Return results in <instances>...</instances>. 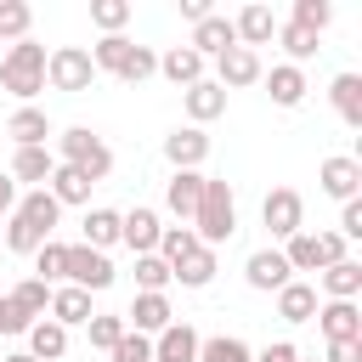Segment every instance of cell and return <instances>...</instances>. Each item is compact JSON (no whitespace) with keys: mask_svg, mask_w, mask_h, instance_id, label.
Segmentation results:
<instances>
[{"mask_svg":"<svg viewBox=\"0 0 362 362\" xmlns=\"http://www.w3.org/2000/svg\"><path fill=\"white\" fill-rule=\"evenodd\" d=\"M45 192H51L62 209H68V204H90V181H85L74 164H57V170H51V181H45Z\"/></svg>","mask_w":362,"mask_h":362,"instance_id":"f546056e","label":"cell"},{"mask_svg":"<svg viewBox=\"0 0 362 362\" xmlns=\"http://www.w3.org/2000/svg\"><path fill=\"white\" fill-rule=\"evenodd\" d=\"M11 209H17V181L0 175V215H11Z\"/></svg>","mask_w":362,"mask_h":362,"instance_id":"f907efd6","label":"cell"},{"mask_svg":"<svg viewBox=\"0 0 362 362\" xmlns=\"http://www.w3.org/2000/svg\"><path fill=\"white\" fill-rule=\"evenodd\" d=\"M277 45L288 51V62L300 68L305 57H317V34L311 28H300V23H277Z\"/></svg>","mask_w":362,"mask_h":362,"instance_id":"f35d334b","label":"cell"},{"mask_svg":"<svg viewBox=\"0 0 362 362\" xmlns=\"http://www.w3.org/2000/svg\"><path fill=\"white\" fill-rule=\"evenodd\" d=\"M158 232H164V221H158V209H147V204H136V209L119 215V243H124L130 255H153V249H158Z\"/></svg>","mask_w":362,"mask_h":362,"instance_id":"30bf717a","label":"cell"},{"mask_svg":"<svg viewBox=\"0 0 362 362\" xmlns=\"http://www.w3.org/2000/svg\"><path fill=\"white\" fill-rule=\"evenodd\" d=\"M204 62H215L221 51H232L238 45V34H232V17H221V11H209L204 23H192V40H187Z\"/></svg>","mask_w":362,"mask_h":362,"instance_id":"e0dca14e","label":"cell"},{"mask_svg":"<svg viewBox=\"0 0 362 362\" xmlns=\"http://www.w3.org/2000/svg\"><path fill=\"white\" fill-rule=\"evenodd\" d=\"M317 187L328 192V198H356L362 192V158H351V153H334V158H322L317 164Z\"/></svg>","mask_w":362,"mask_h":362,"instance_id":"9c48e42d","label":"cell"},{"mask_svg":"<svg viewBox=\"0 0 362 362\" xmlns=\"http://www.w3.org/2000/svg\"><path fill=\"white\" fill-rule=\"evenodd\" d=\"M328 102H334V113H339L351 130H362V74H334Z\"/></svg>","mask_w":362,"mask_h":362,"instance_id":"d4e9b609","label":"cell"},{"mask_svg":"<svg viewBox=\"0 0 362 362\" xmlns=\"http://www.w3.org/2000/svg\"><path fill=\"white\" fill-rule=\"evenodd\" d=\"M158 74H164L170 85H181V90H187V85H198V79H204V57H198L192 45H170V51L158 57Z\"/></svg>","mask_w":362,"mask_h":362,"instance_id":"603a6c76","label":"cell"},{"mask_svg":"<svg viewBox=\"0 0 362 362\" xmlns=\"http://www.w3.org/2000/svg\"><path fill=\"white\" fill-rule=\"evenodd\" d=\"M6 136H11L17 147H45V136H51L45 107H17V113L6 119Z\"/></svg>","mask_w":362,"mask_h":362,"instance_id":"4316f807","label":"cell"},{"mask_svg":"<svg viewBox=\"0 0 362 362\" xmlns=\"http://www.w3.org/2000/svg\"><path fill=\"white\" fill-rule=\"evenodd\" d=\"M79 232H85L90 249L107 255V249L119 243V209H85V226H79Z\"/></svg>","mask_w":362,"mask_h":362,"instance_id":"d6a6232c","label":"cell"},{"mask_svg":"<svg viewBox=\"0 0 362 362\" xmlns=\"http://www.w3.org/2000/svg\"><path fill=\"white\" fill-rule=\"evenodd\" d=\"M260 221H266V232L272 238H294V232H305V198L294 192V187H272L266 198H260Z\"/></svg>","mask_w":362,"mask_h":362,"instance_id":"ba28073f","label":"cell"},{"mask_svg":"<svg viewBox=\"0 0 362 362\" xmlns=\"http://www.w3.org/2000/svg\"><path fill=\"white\" fill-rule=\"evenodd\" d=\"M232 232H238V198H232V187L221 175H204V192H198V209H192V238L204 249H215Z\"/></svg>","mask_w":362,"mask_h":362,"instance_id":"7a4b0ae2","label":"cell"},{"mask_svg":"<svg viewBox=\"0 0 362 362\" xmlns=\"http://www.w3.org/2000/svg\"><path fill=\"white\" fill-rule=\"evenodd\" d=\"M198 328L192 322H170L164 334H153V362H198Z\"/></svg>","mask_w":362,"mask_h":362,"instance_id":"d6986e66","label":"cell"},{"mask_svg":"<svg viewBox=\"0 0 362 362\" xmlns=\"http://www.w3.org/2000/svg\"><path fill=\"white\" fill-rule=\"evenodd\" d=\"M288 23H300V28L322 34V28L334 23V6H328V0H294V17H288Z\"/></svg>","mask_w":362,"mask_h":362,"instance_id":"ee69618b","label":"cell"},{"mask_svg":"<svg viewBox=\"0 0 362 362\" xmlns=\"http://www.w3.org/2000/svg\"><path fill=\"white\" fill-rule=\"evenodd\" d=\"M255 362H300V345H294V339H272Z\"/></svg>","mask_w":362,"mask_h":362,"instance_id":"7dc6e473","label":"cell"},{"mask_svg":"<svg viewBox=\"0 0 362 362\" xmlns=\"http://www.w3.org/2000/svg\"><path fill=\"white\" fill-rule=\"evenodd\" d=\"M107 356H113V362H153V339H147V334H130V328H124V339H119V345H113Z\"/></svg>","mask_w":362,"mask_h":362,"instance_id":"f6af8a7d","label":"cell"},{"mask_svg":"<svg viewBox=\"0 0 362 362\" xmlns=\"http://www.w3.org/2000/svg\"><path fill=\"white\" fill-rule=\"evenodd\" d=\"M0 249H6V238H0Z\"/></svg>","mask_w":362,"mask_h":362,"instance_id":"11a10c76","label":"cell"},{"mask_svg":"<svg viewBox=\"0 0 362 362\" xmlns=\"http://www.w3.org/2000/svg\"><path fill=\"white\" fill-rule=\"evenodd\" d=\"M164 158H170V170H198V164L209 158V136H204L198 124H175V130L164 136Z\"/></svg>","mask_w":362,"mask_h":362,"instance_id":"7c38bea8","label":"cell"},{"mask_svg":"<svg viewBox=\"0 0 362 362\" xmlns=\"http://www.w3.org/2000/svg\"><path fill=\"white\" fill-rule=\"evenodd\" d=\"M243 277H249V288H260V294H277L283 283H294L283 249H255V255L243 260Z\"/></svg>","mask_w":362,"mask_h":362,"instance_id":"4fadbf2b","label":"cell"},{"mask_svg":"<svg viewBox=\"0 0 362 362\" xmlns=\"http://www.w3.org/2000/svg\"><path fill=\"white\" fill-rule=\"evenodd\" d=\"M181 102H187V119H192L198 130H204L209 119H221V113H226V90H221L215 79H198V85H187V90H181Z\"/></svg>","mask_w":362,"mask_h":362,"instance_id":"44dd1931","label":"cell"},{"mask_svg":"<svg viewBox=\"0 0 362 362\" xmlns=\"http://www.w3.org/2000/svg\"><path fill=\"white\" fill-rule=\"evenodd\" d=\"M85 334H90V345H96V351H113V345L124 339V317H107V311H96V317L85 322Z\"/></svg>","mask_w":362,"mask_h":362,"instance_id":"7bdbcfd3","label":"cell"},{"mask_svg":"<svg viewBox=\"0 0 362 362\" xmlns=\"http://www.w3.org/2000/svg\"><path fill=\"white\" fill-rule=\"evenodd\" d=\"M232 34H238V45H243V51H255V45H272V40H277V17H272V6L249 0V6L232 17Z\"/></svg>","mask_w":362,"mask_h":362,"instance_id":"2e32d148","label":"cell"},{"mask_svg":"<svg viewBox=\"0 0 362 362\" xmlns=\"http://www.w3.org/2000/svg\"><path fill=\"white\" fill-rule=\"evenodd\" d=\"M45 85H51V90H68V96L90 90V85H96L90 51H85V45H57V51L45 57Z\"/></svg>","mask_w":362,"mask_h":362,"instance_id":"8992f818","label":"cell"},{"mask_svg":"<svg viewBox=\"0 0 362 362\" xmlns=\"http://www.w3.org/2000/svg\"><path fill=\"white\" fill-rule=\"evenodd\" d=\"M334 232H339L345 243L362 238V198H345V204H339V226H334Z\"/></svg>","mask_w":362,"mask_h":362,"instance_id":"bcb514c9","label":"cell"},{"mask_svg":"<svg viewBox=\"0 0 362 362\" xmlns=\"http://www.w3.org/2000/svg\"><path fill=\"white\" fill-rule=\"evenodd\" d=\"M317 277H322V294H328V300H356V294H362V266H356V260L322 266Z\"/></svg>","mask_w":362,"mask_h":362,"instance_id":"4dcf8cb0","label":"cell"},{"mask_svg":"<svg viewBox=\"0 0 362 362\" xmlns=\"http://www.w3.org/2000/svg\"><path fill=\"white\" fill-rule=\"evenodd\" d=\"M28 328H34V322H28V317H17V311H11V300L0 294V334H28Z\"/></svg>","mask_w":362,"mask_h":362,"instance_id":"c3c4849f","label":"cell"},{"mask_svg":"<svg viewBox=\"0 0 362 362\" xmlns=\"http://www.w3.org/2000/svg\"><path fill=\"white\" fill-rule=\"evenodd\" d=\"M28 356H34V362H62V356H68V328H57L51 317H40V322L28 328Z\"/></svg>","mask_w":362,"mask_h":362,"instance_id":"f1b7e54d","label":"cell"},{"mask_svg":"<svg viewBox=\"0 0 362 362\" xmlns=\"http://www.w3.org/2000/svg\"><path fill=\"white\" fill-rule=\"evenodd\" d=\"M170 288V266L158 255H136V294H164Z\"/></svg>","mask_w":362,"mask_h":362,"instance_id":"ab89813d","label":"cell"},{"mask_svg":"<svg viewBox=\"0 0 362 362\" xmlns=\"http://www.w3.org/2000/svg\"><path fill=\"white\" fill-rule=\"evenodd\" d=\"M45 45L40 40H17V45H6V57H0V90H11L23 107H34V96L45 90Z\"/></svg>","mask_w":362,"mask_h":362,"instance_id":"3957f363","label":"cell"},{"mask_svg":"<svg viewBox=\"0 0 362 362\" xmlns=\"http://www.w3.org/2000/svg\"><path fill=\"white\" fill-rule=\"evenodd\" d=\"M113 260L102 255V249H90V243H68V272H62V283H74V288H85V294H102V288H113Z\"/></svg>","mask_w":362,"mask_h":362,"instance_id":"52a82bcc","label":"cell"},{"mask_svg":"<svg viewBox=\"0 0 362 362\" xmlns=\"http://www.w3.org/2000/svg\"><path fill=\"white\" fill-rule=\"evenodd\" d=\"M6 300H11V311H17V317L40 322V317H45V305H51V288H45L40 277H23V283H11V294H6Z\"/></svg>","mask_w":362,"mask_h":362,"instance_id":"1f68e13d","label":"cell"},{"mask_svg":"<svg viewBox=\"0 0 362 362\" xmlns=\"http://www.w3.org/2000/svg\"><path fill=\"white\" fill-rule=\"evenodd\" d=\"M198 362H255V351L238 334H209V339H198Z\"/></svg>","mask_w":362,"mask_h":362,"instance_id":"836d02e7","label":"cell"},{"mask_svg":"<svg viewBox=\"0 0 362 362\" xmlns=\"http://www.w3.org/2000/svg\"><path fill=\"white\" fill-rule=\"evenodd\" d=\"M215 272H221V266H215V249H204V243H198L181 266H170V283H181V288H209V283H215Z\"/></svg>","mask_w":362,"mask_h":362,"instance_id":"83f0119b","label":"cell"},{"mask_svg":"<svg viewBox=\"0 0 362 362\" xmlns=\"http://www.w3.org/2000/svg\"><path fill=\"white\" fill-rule=\"evenodd\" d=\"M181 17H187V23H204V17H209V0H181Z\"/></svg>","mask_w":362,"mask_h":362,"instance_id":"816d5d0a","label":"cell"},{"mask_svg":"<svg viewBox=\"0 0 362 362\" xmlns=\"http://www.w3.org/2000/svg\"><path fill=\"white\" fill-rule=\"evenodd\" d=\"M311 322L328 334V345H339V339H362V311H356V300H322Z\"/></svg>","mask_w":362,"mask_h":362,"instance_id":"9a60e30c","label":"cell"},{"mask_svg":"<svg viewBox=\"0 0 362 362\" xmlns=\"http://www.w3.org/2000/svg\"><path fill=\"white\" fill-rule=\"evenodd\" d=\"M322 362H362V339H339V345H328Z\"/></svg>","mask_w":362,"mask_h":362,"instance_id":"681fc988","label":"cell"},{"mask_svg":"<svg viewBox=\"0 0 362 362\" xmlns=\"http://www.w3.org/2000/svg\"><path fill=\"white\" fill-rule=\"evenodd\" d=\"M153 74H158V51H153V45H130V57L119 62L113 79H124V85H147Z\"/></svg>","mask_w":362,"mask_h":362,"instance_id":"8d00e7d4","label":"cell"},{"mask_svg":"<svg viewBox=\"0 0 362 362\" xmlns=\"http://www.w3.org/2000/svg\"><path fill=\"white\" fill-rule=\"evenodd\" d=\"M45 317H51L57 328H85L96 311H90V294H85V288L62 283V288H51V305H45Z\"/></svg>","mask_w":362,"mask_h":362,"instance_id":"ac0fdd59","label":"cell"},{"mask_svg":"<svg viewBox=\"0 0 362 362\" xmlns=\"http://www.w3.org/2000/svg\"><path fill=\"white\" fill-rule=\"evenodd\" d=\"M192 249H198L192 226H164V232H158V249H153V255H158L164 266H181V260H187Z\"/></svg>","mask_w":362,"mask_h":362,"instance_id":"74e56055","label":"cell"},{"mask_svg":"<svg viewBox=\"0 0 362 362\" xmlns=\"http://www.w3.org/2000/svg\"><path fill=\"white\" fill-rule=\"evenodd\" d=\"M130 45H136V40H124V34H102V40L90 45V68H96V74H119V62L130 57Z\"/></svg>","mask_w":362,"mask_h":362,"instance_id":"d590c367","label":"cell"},{"mask_svg":"<svg viewBox=\"0 0 362 362\" xmlns=\"http://www.w3.org/2000/svg\"><path fill=\"white\" fill-rule=\"evenodd\" d=\"M62 272H68V243H57V238H45L40 249H34V277L51 288V283H62Z\"/></svg>","mask_w":362,"mask_h":362,"instance_id":"e575fe53","label":"cell"},{"mask_svg":"<svg viewBox=\"0 0 362 362\" xmlns=\"http://www.w3.org/2000/svg\"><path fill=\"white\" fill-rule=\"evenodd\" d=\"M170 322H175L170 294H136V300H130V311H124V328H130V334H147V339H153V334H164Z\"/></svg>","mask_w":362,"mask_h":362,"instance_id":"5bb4252c","label":"cell"},{"mask_svg":"<svg viewBox=\"0 0 362 362\" xmlns=\"http://www.w3.org/2000/svg\"><path fill=\"white\" fill-rule=\"evenodd\" d=\"M0 362H34V356H28V351H11V356H0Z\"/></svg>","mask_w":362,"mask_h":362,"instance_id":"f5cc1de1","label":"cell"},{"mask_svg":"<svg viewBox=\"0 0 362 362\" xmlns=\"http://www.w3.org/2000/svg\"><path fill=\"white\" fill-rule=\"evenodd\" d=\"M90 23H96L102 34H119V28L130 23V0H90Z\"/></svg>","mask_w":362,"mask_h":362,"instance_id":"b9f144b4","label":"cell"},{"mask_svg":"<svg viewBox=\"0 0 362 362\" xmlns=\"http://www.w3.org/2000/svg\"><path fill=\"white\" fill-rule=\"evenodd\" d=\"M283 260H288V272H322V266H339L351 255H345L339 232H294L283 243Z\"/></svg>","mask_w":362,"mask_h":362,"instance_id":"5b68a950","label":"cell"},{"mask_svg":"<svg viewBox=\"0 0 362 362\" xmlns=\"http://www.w3.org/2000/svg\"><path fill=\"white\" fill-rule=\"evenodd\" d=\"M198 192H204V175H198V170H170V181H164V204H170V215L192 221Z\"/></svg>","mask_w":362,"mask_h":362,"instance_id":"7402d4cb","label":"cell"},{"mask_svg":"<svg viewBox=\"0 0 362 362\" xmlns=\"http://www.w3.org/2000/svg\"><path fill=\"white\" fill-rule=\"evenodd\" d=\"M57 221H62V204L45 192V187H28V192H17V209L6 215V249L11 255H34L51 232H57Z\"/></svg>","mask_w":362,"mask_h":362,"instance_id":"6da1fadb","label":"cell"},{"mask_svg":"<svg viewBox=\"0 0 362 362\" xmlns=\"http://www.w3.org/2000/svg\"><path fill=\"white\" fill-rule=\"evenodd\" d=\"M260 79H266V90H272V102H277V107H300V102H305V90H311V85H305V74H300L294 62H277V68H272V74H260Z\"/></svg>","mask_w":362,"mask_h":362,"instance_id":"cb8c5ba5","label":"cell"},{"mask_svg":"<svg viewBox=\"0 0 362 362\" xmlns=\"http://www.w3.org/2000/svg\"><path fill=\"white\" fill-rule=\"evenodd\" d=\"M317 305H322V294H317V283H305V277H294V283L277 288V317H283V322H311Z\"/></svg>","mask_w":362,"mask_h":362,"instance_id":"ffe728a7","label":"cell"},{"mask_svg":"<svg viewBox=\"0 0 362 362\" xmlns=\"http://www.w3.org/2000/svg\"><path fill=\"white\" fill-rule=\"evenodd\" d=\"M300 362H322V356H300Z\"/></svg>","mask_w":362,"mask_h":362,"instance_id":"db71d44e","label":"cell"},{"mask_svg":"<svg viewBox=\"0 0 362 362\" xmlns=\"http://www.w3.org/2000/svg\"><path fill=\"white\" fill-rule=\"evenodd\" d=\"M28 23H34V11L23 6V0H0V40H28Z\"/></svg>","mask_w":362,"mask_h":362,"instance_id":"60d3db41","label":"cell"},{"mask_svg":"<svg viewBox=\"0 0 362 362\" xmlns=\"http://www.w3.org/2000/svg\"><path fill=\"white\" fill-rule=\"evenodd\" d=\"M51 170H57V153H51V147H17V153H11V181L45 187Z\"/></svg>","mask_w":362,"mask_h":362,"instance_id":"484cf974","label":"cell"},{"mask_svg":"<svg viewBox=\"0 0 362 362\" xmlns=\"http://www.w3.org/2000/svg\"><path fill=\"white\" fill-rule=\"evenodd\" d=\"M260 51H243V45H232V51H221L215 57V85L221 90H243V85H260Z\"/></svg>","mask_w":362,"mask_h":362,"instance_id":"8fae6325","label":"cell"},{"mask_svg":"<svg viewBox=\"0 0 362 362\" xmlns=\"http://www.w3.org/2000/svg\"><path fill=\"white\" fill-rule=\"evenodd\" d=\"M51 153H57V164H74L90 187L113 175V153H107V141H102L90 124H68V130L57 136V147H51Z\"/></svg>","mask_w":362,"mask_h":362,"instance_id":"277c9868","label":"cell"}]
</instances>
